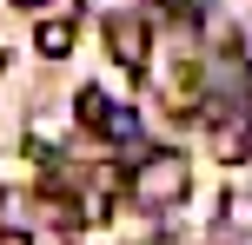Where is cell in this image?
<instances>
[{"label":"cell","instance_id":"obj_1","mask_svg":"<svg viewBox=\"0 0 252 245\" xmlns=\"http://www.w3.org/2000/svg\"><path fill=\"white\" fill-rule=\"evenodd\" d=\"M192 192V166L179 153H153L133 166V199L139 206H179V199Z\"/></svg>","mask_w":252,"mask_h":245},{"label":"cell","instance_id":"obj_2","mask_svg":"<svg viewBox=\"0 0 252 245\" xmlns=\"http://www.w3.org/2000/svg\"><path fill=\"white\" fill-rule=\"evenodd\" d=\"M80 126H87V133H100V139H113V146H133V139H139V119L126 113V106H113L100 86H87V93H80Z\"/></svg>","mask_w":252,"mask_h":245},{"label":"cell","instance_id":"obj_3","mask_svg":"<svg viewBox=\"0 0 252 245\" xmlns=\"http://www.w3.org/2000/svg\"><path fill=\"white\" fill-rule=\"evenodd\" d=\"M106 47H113V60L126 73H139V66H146V20H139V13H113V20H106Z\"/></svg>","mask_w":252,"mask_h":245},{"label":"cell","instance_id":"obj_4","mask_svg":"<svg viewBox=\"0 0 252 245\" xmlns=\"http://www.w3.org/2000/svg\"><path fill=\"white\" fill-rule=\"evenodd\" d=\"M33 47L47 53V60H66V53H73V20H66V13H60V20H40L33 27Z\"/></svg>","mask_w":252,"mask_h":245},{"label":"cell","instance_id":"obj_5","mask_svg":"<svg viewBox=\"0 0 252 245\" xmlns=\"http://www.w3.org/2000/svg\"><path fill=\"white\" fill-rule=\"evenodd\" d=\"M0 245H27V232H7V239H0Z\"/></svg>","mask_w":252,"mask_h":245},{"label":"cell","instance_id":"obj_6","mask_svg":"<svg viewBox=\"0 0 252 245\" xmlns=\"http://www.w3.org/2000/svg\"><path fill=\"white\" fill-rule=\"evenodd\" d=\"M13 7H47V0H13Z\"/></svg>","mask_w":252,"mask_h":245}]
</instances>
